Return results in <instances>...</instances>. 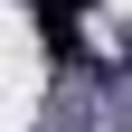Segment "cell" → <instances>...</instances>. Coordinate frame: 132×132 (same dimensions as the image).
Wrapping results in <instances>:
<instances>
[{
    "instance_id": "6da1fadb",
    "label": "cell",
    "mask_w": 132,
    "mask_h": 132,
    "mask_svg": "<svg viewBox=\"0 0 132 132\" xmlns=\"http://www.w3.org/2000/svg\"><path fill=\"white\" fill-rule=\"evenodd\" d=\"M28 10H38V38H47V57H57V66L85 57V0H28Z\"/></svg>"
}]
</instances>
